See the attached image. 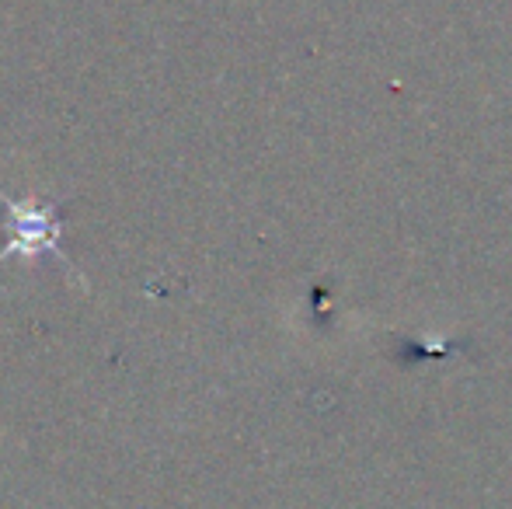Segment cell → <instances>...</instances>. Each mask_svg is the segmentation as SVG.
Instances as JSON below:
<instances>
[{
	"instance_id": "obj_1",
	"label": "cell",
	"mask_w": 512,
	"mask_h": 509,
	"mask_svg": "<svg viewBox=\"0 0 512 509\" xmlns=\"http://www.w3.org/2000/svg\"><path fill=\"white\" fill-rule=\"evenodd\" d=\"M7 217H11V245L0 252V262L11 255H21L28 262H35L42 252H53L56 258H63L60 252V224H56L53 210L35 203H18V199H7Z\"/></svg>"
}]
</instances>
